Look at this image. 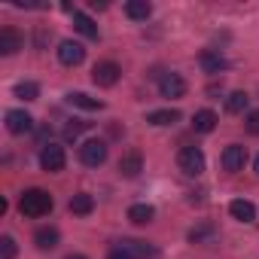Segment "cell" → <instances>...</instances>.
I'll list each match as a JSON object with an SVG mask.
<instances>
[{
	"mask_svg": "<svg viewBox=\"0 0 259 259\" xmlns=\"http://www.w3.org/2000/svg\"><path fill=\"white\" fill-rule=\"evenodd\" d=\"M159 92H162V98H183L186 95V79L180 76V73H165L162 79H159Z\"/></svg>",
	"mask_w": 259,
	"mask_h": 259,
	"instance_id": "obj_9",
	"label": "cell"
},
{
	"mask_svg": "<svg viewBox=\"0 0 259 259\" xmlns=\"http://www.w3.org/2000/svg\"><path fill=\"white\" fill-rule=\"evenodd\" d=\"M153 217H156V207L153 204H132V207H128V220L138 223V226L153 223Z\"/></svg>",
	"mask_w": 259,
	"mask_h": 259,
	"instance_id": "obj_19",
	"label": "cell"
},
{
	"mask_svg": "<svg viewBox=\"0 0 259 259\" xmlns=\"http://www.w3.org/2000/svg\"><path fill=\"white\" fill-rule=\"evenodd\" d=\"M70 213H76V217H85V213H92L95 210V198L89 195V192H76L73 198H70Z\"/></svg>",
	"mask_w": 259,
	"mask_h": 259,
	"instance_id": "obj_18",
	"label": "cell"
},
{
	"mask_svg": "<svg viewBox=\"0 0 259 259\" xmlns=\"http://www.w3.org/2000/svg\"><path fill=\"white\" fill-rule=\"evenodd\" d=\"M229 213H232L238 223H253V220H256V207H253V201H247V198H235V201L229 204Z\"/></svg>",
	"mask_w": 259,
	"mask_h": 259,
	"instance_id": "obj_14",
	"label": "cell"
},
{
	"mask_svg": "<svg viewBox=\"0 0 259 259\" xmlns=\"http://www.w3.org/2000/svg\"><path fill=\"white\" fill-rule=\"evenodd\" d=\"M64 162H67L64 147H58V144H46V147L40 150V168H43V171H49V174L64 171Z\"/></svg>",
	"mask_w": 259,
	"mask_h": 259,
	"instance_id": "obj_4",
	"label": "cell"
},
{
	"mask_svg": "<svg viewBox=\"0 0 259 259\" xmlns=\"http://www.w3.org/2000/svg\"><path fill=\"white\" fill-rule=\"evenodd\" d=\"M244 128L253 135V138H259V110H253V113H247V119H244Z\"/></svg>",
	"mask_w": 259,
	"mask_h": 259,
	"instance_id": "obj_28",
	"label": "cell"
},
{
	"mask_svg": "<svg viewBox=\"0 0 259 259\" xmlns=\"http://www.w3.org/2000/svg\"><path fill=\"white\" fill-rule=\"evenodd\" d=\"M198 61H201L204 73H220V70H226V67H229V61H226V58H223L220 52H213V49H204Z\"/></svg>",
	"mask_w": 259,
	"mask_h": 259,
	"instance_id": "obj_15",
	"label": "cell"
},
{
	"mask_svg": "<svg viewBox=\"0 0 259 259\" xmlns=\"http://www.w3.org/2000/svg\"><path fill=\"white\" fill-rule=\"evenodd\" d=\"M82 58H85V46L82 43H76V40H61L58 43V61L61 64L76 67V64H82Z\"/></svg>",
	"mask_w": 259,
	"mask_h": 259,
	"instance_id": "obj_7",
	"label": "cell"
},
{
	"mask_svg": "<svg viewBox=\"0 0 259 259\" xmlns=\"http://www.w3.org/2000/svg\"><path fill=\"white\" fill-rule=\"evenodd\" d=\"M16 98H22V101H37V98H40V85L31 82V79H22V82L16 85Z\"/></svg>",
	"mask_w": 259,
	"mask_h": 259,
	"instance_id": "obj_24",
	"label": "cell"
},
{
	"mask_svg": "<svg viewBox=\"0 0 259 259\" xmlns=\"http://www.w3.org/2000/svg\"><path fill=\"white\" fill-rule=\"evenodd\" d=\"M22 46H25V37L13 25H7L4 31H0V55H16Z\"/></svg>",
	"mask_w": 259,
	"mask_h": 259,
	"instance_id": "obj_11",
	"label": "cell"
},
{
	"mask_svg": "<svg viewBox=\"0 0 259 259\" xmlns=\"http://www.w3.org/2000/svg\"><path fill=\"white\" fill-rule=\"evenodd\" d=\"M31 128H34L31 113H25V110H10L7 113V132L10 135H28Z\"/></svg>",
	"mask_w": 259,
	"mask_h": 259,
	"instance_id": "obj_10",
	"label": "cell"
},
{
	"mask_svg": "<svg viewBox=\"0 0 259 259\" xmlns=\"http://www.w3.org/2000/svg\"><path fill=\"white\" fill-rule=\"evenodd\" d=\"M67 259H89V256H82V253H73V256H67Z\"/></svg>",
	"mask_w": 259,
	"mask_h": 259,
	"instance_id": "obj_30",
	"label": "cell"
},
{
	"mask_svg": "<svg viewBox=\"0 0 259 259\" xmlns=\"http://www.w3.org/2000/svg\"><path fill=\"white\" fill-rule=\"evenodd\" d=\"M125 16L135 19V22H147L153 16V7L147 4V0H128V4H125Z\"/></svg>",
	"mask_w": 259,
	"mask_h": 259,
	"instance_id": "obj_16",
	"label": "cell"
},
{
	"mask_svg": "<svg viewBox=\"0 0 259 259\" xmlns=\"http://www.w3.org/2000/svg\"><path fill=\"white\" fill-rule=\"evenodd\" d=\"M107 259H132V256H128L125 250H119V247H116V250H110V253H107Z\"/></svg>",
	"mask_w": 259,
	"mask_h": 259,
	"instance_id": "obj_29",
	"label": "cell"
},
{
	"mask_svg": "<svg viewBox=\"0 0 259 259\" xmlns=\"http://www.w3.org/2000/svg\"><path fill=\"white\" fill-rule=\"evenodd\" d=\"M192 128H195V132H201V135L213 132V128H217V113L213 110H198L192 116Z\"/></svg>",
	"mask_w": 259,
	"mask_h": 259,
	"instance_id": "obj_17",
	"label": "cell"
},
{
	"mask_svg": "<svg viewBox=\"0 0 259 259\" xmlns=\"http://www.w3.org/2000/svg\"><path fill=\"white\" fill-rule=\"evenodd\" d=\"M220 162H223V171H229V174H238V171L247 165V147H241V144H229V147L223 150Z\"/></svg>",
	"mask_w": 259,
	"mask_h": 259,
	"instance_id": "obj_6",
	"label": "cell"
},
{
	"mask_svg": "<svg viewBox=\"0 0 259 259\" xmlns=\"http://www.w3.org/2000/svg\"><path fill=\"white\" fill-rule=\"evenodd\" d=\"M52 207H55V201H52V195H49L46 189H28V192H22V198H19V210H22V217H28V220H40V217H46Z\"/></svg>",
	"mask_w": 259,
	"mask_h": 259,
	"instance_id": "obj_1",
	"label": "cell"
},
{
	"mask_svg": "<svg viewBox=\"0 0 259 259\" xmlns=\"http://www.w3.org/2000/svg\"><path fill=\"white\" fill-rule=\"evenodd\" d=\"M119 250H125L132 259H159V250L147 241H138V238H125L119 241Z\"/></svg>",
	"mask_w": 259,
	"mask_h": 259,
	"instance_id": "obj_8",
	"label": "cell"
},
{
	"mask_svg": "<svg viewBox=\"0 0 259 259\" xmlns=\"http://www.w3.org/2000/svg\"><path fill=\"white\" fill-rule=\"evenodd\" d=\"M147 122L150 125H174V122H180V110H153L147 116Z\"/></svg>",
	"mask_w": 259,
	"mask_h": 259,
	"instance_id": "obj_21",
	"label": "cell"
},
{
	"mask_svg": "<svg viewBox=\"0 0 259 259\" xmlns=\"http://www.w3.org/2000/svg\"><path fill=\"white\" fill-rule=\"evenodd\" d=\"M141 171H144V156H141L138 150L125 153V156L119 159V174H122V177H128V180H132V177H138Z\"/></svg>",
	"mask_w": 259,
	"mask_h": 259,
	"instance_id": "obj_12",
	"label": "cell"
},
{
	"mask_svg": "<svg viewBox=\"0 0 259 259\" xmlns=\"http://www.w3.org/2000/svg\"><path fill=\"white\" fill-rule=\"evenodd\" d=\"M247 104H250V95H247V92H232V95L226 98V110H229V113H244Z\"/></svg>",
	"mask_w": 259,
	"mask_h": 259,
	"instance_id": "obj_23",
	"label": "cell"
},
{
	"mask_svg": "<svg viewBox=\"0 0 259 259\" xmlns=\"http://www.w3.org/2000/svg\"><path fill=\"white\" fill-rule=\"evenodd\" d=\"M253 168H256V174H259V156H256V159H253Z\"/></svg>",
	"mask_w": 259,
	"mask_h": 259,
	"instance_id": "obj_31",
	"label": "cell"
},
{
	"mask_svg": "<svg viewBox=\"0 0 259 259\" xmlns=\"http://www.w3.org/2000/svg\"><path fill=\"white\" fill-rule=\"evenodd\" d=\"M119 76H122V70H119V64H116V61H98V64H95V70H92V79H95V85H101V89L116 85V82H119Z\"/></svg>",
	"mask_w": 259,
	"mask_h": 259,
	"instance_id": "obj_5",
	"label": "cell"
},
{
	"mask_svg": "<svg viewBox=\"0 0 259 259\" xmlns=\"http://www.w3.org/2000/svg\"><path fill=\"white\" fill-rule=\"evenodd\" d=\"M58 229L55 226H40L37 232H34V244H37V250H55L58 247Z\"/></svg>",
	"mask_w": 259,
	"mask_h": 259,
	"instance_id": "obj_13",
	"label": "cell"
},
{
	"mask_svg": "<svg viewBox=\"0 0 259 259\" xmlns=\"http://www.w3.org/2000/svg\"><path fill=\"white\" fill-rule=\"evenodd\" d=\"M73 28L82 34V37H89V40H98L101 34H98V25L89 19V16H82V13H73Z\"/></svg>",
	"mask_w": 259,
	"mask_h": 259,
	"instance_id": "obj_20",
	"label": "cell"
},
{
	"mask_svg": "<svg viewBox=\"0 0 259 259\" xmlns=\"http://www.w3.org/2000/svg\"><path fill=\"white\" fill-rule=\"evenodd\" d=\"M207 235H213V226H210V223H201V226H195V229L189 232V241H192V244H201Z\"/></svg>",
	"mask_w": 259,
	"mask_h": 259,
	"instance_id": "obj_26",
	"label": "cell"
},
{
	"mask_svg": "<svg viewBox=\"0 0 259 259\" xmlns=\"http://www.w3.org/2000/svg\"><path fill=\"white\" fill-rule=\"evenodd\" d=\"M0 259H16V241L10 235L0 241Z\"/></svg>",
	"mask_w": 259,
	"mask_h": 259,
	"instance_id": "obj_27",
	"label": "cell"
},
{
	"mask_svg": "<svg viewBox=\"0 0 259 259\" xmlns=\"http://www.w3.org/2000/svg\"><path fill=\"white\" fill-rule=\"evenodd\" d=\"M79 162H82L85 168H101V165L107 162V144L98 141V138L85 141V144L79 147Z\"/></svg>",
	"mask_w": 259,
	"mask_h": 259,
	"instance_id": "obj_3",
	"label": "cell"
},
{
	"mask_svg": "<svg viewBox=\"0 0 259 259\" xmlns=\"http://www.w3.org/2000/svg\"><path fill=\"white\" fill-rule=\"evenodd\" d=\"M67 101H70L73 107H79V110H101V107H104L98 98H89L85 92H73V95H67Z\"/></svg>",
	"mask_w": 259,
	"mask_h": 259,
	"instance_id": "obj_22",
	"label": "cell"
},
{
	"mask_svg": "<svg viewBox=\"0 0 259 259\" xmlns=\"http://www.w3.org/2000/svg\"><path fill=\"white\" fill-rule=\"evenodd\" d=\"M85 128H89V122H82V119H70V122L64 125V138H67V141H76V138L85 132Z\"/></svg>",
	"mask_w": 259,
	"mask_h": 259,
	"instance_id": "obj_25",
	"label": "cell"
},
{
	"mask_svg": "<svg viewBox=\"0 0 259 259\" xmlns=\"http://www.w3.org/2000/svg\"><path fill=\"white\" fill-rule=\"evenodd\" d=\"M177 165H180V171H183L186 177H198V174L204 171V153H201L198 147H183V150L177 153Z\"/></svg>",
	"mask_w": 259,
	"mask_h": 259,
	"instance_id": "obj_2",
	"label": "cell"
}]
</instances>
